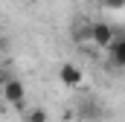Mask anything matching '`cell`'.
Masks as SVG:
<instances>
[{
	"label": "cell",
	"instance_id": "7a4b0ae2",
	"mask_svg": "<svg viewBox=\"0 0 125 122\" xmlns=\"http://www.w3.org/2000/svg\"><path fill=\"white\" fill-rule=\"evenodd\" d=\"M3 96H6V102L9 105H15V108H26V90H23V81L21 79H6L3 81Z\"/></svg>",
	"mask_w": 125,
	"mask_h": 122
},
{
	"label": "cell",
	"instance_id": "8992f818",
	"mask_svg": "<svg viewBox=\"0 0 125 122\" xmlns=\"http://www.w3.org/2000/svg\"><path fill=\"white\" fill-rule=\"evenodd\" d=\"M102 3V9H108V12H122L125 9V0H99Z\"/></svg>",
	"mask_w": 125,
	"mask_h": 122
},
{
	"label": "cell",
	"instance_id": "277c9868",
	"mask_svg": "<svg viewBox=\"0 0 125 122\" xmlns=\"http://www.w3.org/2000/svg\"><path fill=\"white\" fill-rule=\"evenodd\" d=\"M108 58H111V64H114V67L125 70V35H116L114 47L108 50Z\"/></svg>",
	"mask_w": 125,
	"mask_h": 122
},
{
	"label": "cell",
	"instance_id": "6da1fadb",
	"mask_svg": "<svg viewBox=\"0 0 125 122\" xmlns=\"http://www.w3.org/2000/svg\"><path fill=\"white\" fill-rule=\"evenodd\" d=\"M90 41L96 47H102V50H111L114 41H116V29L111 23H105V20H96V23H90Z\"/></svg>",
	"mask_w": 125,
	"mask_h": 122
},
{
	"label": "cell",
	"instance_id": "5b68a950",
	"mask_svg": "<svg viewBox=\"0 0 125 122\" xmlns=\"http://www.w3.org/2000/svg\"><path fill=\"white\" fill-rule=\"evenodd\" d=\"M23 122H50V116H47V111H44V108H32V111H26Z\"/></svg>",
	"mask_w": 125,
	"mask_h": 122
},
{
	"label": "cell",
	"instance_id": "3957f363",
	"mask_svg": "<svg viewBox=\"0 0 125 122\" xmlns=\"http://www.w3.org/2000/svg\"><path fill=\"white\" fill-rule=\"evenodd\" d=\"M58 81L67 84V87H82V81H84V76H82V70L76 67V64H61L58 67Z\"/></svg>",
	"mask_w": 125,
	"mask_h": 122
}]
</instances>
